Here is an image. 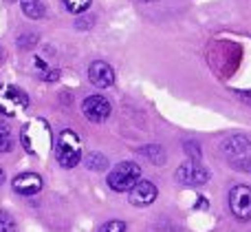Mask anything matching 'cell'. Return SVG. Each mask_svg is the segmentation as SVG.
<instances>
[{
  "label": "cell",
  "instance_id": "obj_2",
  "mask_svg": "<svg viewBox=\"0 0 251 232\" xmlns=\"http://www.w3.org/2000/svg\"><path fill=\"white\" fill-rule=\"evenodd\" d=\"M141 179V168L134 162H122L108 173V188H113L115 193H126L132 190L134 184Z\"/></svg>",
  "mask_w": 251,
  "mask_h": 232
},
{
  "label": "cell",
  "instance_id": "obj_3",
  "mask_svg": "<svg viewBox=\"0 0 251 232\" xmlns=\"http://www.w3.org/2000/svg\"><path fill=\"white\" fill-rule=\"evenodd\" d=\"M209 179V171L199 162V159H190L176 171V181L185 186H201Z\"/></svg>",
  "mask_w": 251,
  "mask_h": 232
},
{
  "label": "cell",
  "instance_id": "obj_15",
  "mask_svg": "<svg viewBox=\"0 0 251 232\" xmlns=\"http://www.w3.org/2000/svg\"><path fill=\"white\" fill-rule=\"evenodd\" d=\"M91 2H93V0H64L66 9H69L71 13H84V11H88Z\"/></svg>",
  "mask_w": 251,
  "mask_h": 232
},
{
  "label": "cell",
  "instance_id": "obj_14",
  "mask_svg": "<svg viewBox=\"0 0 251 232\" xmlns=\"http://www.w3.org/2000/svg\"><path fill=\"white\" fill-rule=\"evenodd\" d=\"M11 150V131L7 124L0 122V153H9Z\"/></svg>",
  "mask_w": 251,
  "mask_h": 232
},
{
  "label": "cell",
  "instance_id": "obj_5",
  "mask_svg": "<svg viewBox=\"0 0 251 232\" xmlns=\"http://www.w3.org/2000/svg\"><path fill=\"white\" fill-rule=\"evenodd\" d=\"M82 111L91 122H104L110 117V102L101 95H88L82 104Z\"/></svg>",
  "mask_w": 251,
  "mask_h": 232
},
{
  "label": "cell",
  "instance_id": "obj_18",
  "mask_svg": "<svg viewBox=\"0 0 251 232\" xmlns=\"http://www.w3.org/2000/svg\"><path fill=\"white\" fill-rule=\"evenodd\" d=\"M185 148L190 150V157L192 159H201V146L199 144H194V142H187Z\"/></svg>",
  "mask_w": 251,
  "mask_h": 232
},
{
  "label": "cell",
  "instance_id": "obj_6",
  "mask_svg": "<svg viewBox=\"0 0 251 232\" xmlns=\"http://www.w3.org/2000/svg\"><path fill=\"white\" fill-rule=\"evenodd\" d=\"M156 199V186L148 179H139L134 184V188L130 190V203L137 208H146L150 203H154Z\"/></svg>",
  "mask_w": 251,
  "mask_h": 232
},
{
  "label": "cell",
  "instance_id": "obj_19",
  "mask_svg": "<svg viewBox=\"0 0 251 232\" xmlns=\"http://www.w3.org/2000/svg\"><path fill=\"white\" fill-rule=\"evenodd\" d=\"M234 166L243 173H251V159H234Z\"/></svg>",
  "mask_w": 251,
  "mask_h": 232
},
{
  "label": "cell",
  "instance_id": "obj_13",
  "mask_svg": "<svg viewBox=\"0 0 251 232\" xmlns=\"http://www.w3.org/2000/svg\"><path fill=\"white\" fill-rule=\"evenodd\" d=\"M86 166L91 168V171H106V168H108V159L101 153H91L86 157Z\"/></svg>",
  "mask_w": 251,
  "mask_h": 232
},
{
  "label": "cell",
  "instance_id": "obj_10",
  "mask_svg": "<svg viewBox=\"0 0 251 232\" xmlns=\"http://www.w3.org/2000/svg\"><path fill=\"white\" fill-rule=\"evenodd\" d=\"M20 4H22L25 16L31 18V20L44 18V13H47V4H44V0H20Z\"/></svg>",
  "mask_w": 251,
  "mask_h": 232
},
{
  "label": "cell",
  "instance_id": "obj_11",
  "mask_svg": "<svg viewBox=\"0 0 251 232\" xmlns=\"http://www.w3.org/2000/svg\"><path fill=\"white\" fill-rule=\"evenodd\" d=\"M141 155H146V157L150 159L152 164H156V166L165 164V155H163V148H161V146H143Z\"/></svg>",
  "mask_w": 251,
  "mask_h": 232
},
{
  "label": "cell",
  "instance_id": "obj_21",
  "mask_svg": "<svg viewBox=\"0 0 251 232\" xmlns=\"http://www.w3.org/2000/svg\"><path fill=\"white\" fill-rule=\"evenodd\" d=\"M2 181H4V171L0 168V186H2Z\"/></svg>",
  "mask_w": 251,
  "mask_h": 232
},
{
  "label": "cell",
  "instance_id": "obj_4",
  "mask_svg": "<svg viewBox=\"0 0 251 232\" xmlns=\"http://www.w3.org/2000/svg\"><path fill=\"white\" fill-rule=\"evenodd\" d=\"M229 208L238 219H251V186H236L229 193Z\"/></svg>",
  "mask_w": 251,
  "mask_h": 232
},
{
  "label": "cell",
  "instance_id": "obj_1",
  "mask_svg": "<svg viewBox=\"0 0 251 232\" xmlns=\"http://www.w3.org/2000/svg\"><path fill=\"white\" fill-rule=\"evenodd\" d=\"M55 157L60 162V166L64 168H75L82 159V140L75 131L66 128L57 135L55 142Z\"/></svg>",
  "mask_w": 251,
  "mask_h": 232
},
{
  "label": "cell",
  "instance_id": "obj_20",
  "mask_svg": "<svg viewBox=\"0 0 251 232\" xmlns=\"http://www.w3.org/2000/svg\"><path fill=\"white\" fill-rule=\"evenodd\" d=\"M60 78V73H57V71H47V73H44V80H47V82H53V80H57Z\"/></svg>",
  "mask_w": 251,
  "mask_h": 232
},
{
  "label": "cell",
  "instance_id": "obj_17",
  "mask_svg": "<svg viewBox=\"0 0 251 232\" xmlns=\"http://www.w3.org/2000/svg\"><path fill=\"white\" fill-rule=\"evenodd\" d=\"M100 232H126V224L119 221V219H113V221H108V224L101 226Z\"/></svg>",
  "mask_w": 251,
  "mask_h": 232
},
{
  "label": "cell",
  "instance_id": "obj_7",
  "mask_svg": "<svg viewBox=\"0 0 251 232\" xmlns=\"http://www.w3.org/2000/svg\"><path fill=\"white\" fill-rule=\"evenodd\" d=\"M88 78H91V82L95 84L97 88H108L115 84V71L110 64L97 60L88 66Z\"/></svg>",
  "mask_w": 251,
  "mask_h": 232
},
{
  "label": "cell",
  "instance_id": "obj_9",
  "mask_svg": "<svg viewBox=\"0 0 251 232\" xmlns=\"http://www.w3.org/2000/svg\"><path fill=\"white\" fill-rule=\"evenodd\" d=\"M251 142L247 135H229L225 142H223V153L231 155V157H236V155H245L249 150Z\"/></svg>",
  "mask_w": 251,
  "mask_h": 232
},
{
  "label": "cell",
  "instance_id": "obj_16",
  "mask_svg": "<svg viewBox=\"0 0 251 232\" xmlns=\"http://www.w3.org/2000/svg\"><path fill=\"white\" fill-rule=\"evenodd\" d=\"M16 230V221H13V217L9 215V212L0 210V232H13Z\"/></svg>",
  "mask_w": 251,
  "mask_h": 232
},
{
  "label": "cell",
  "instance_id": "obj_8",
  "mask_svg": "<svg viewBox=\"0 0 251 232\" xmlns=\"http://www.w3.org/2000/svg\"><path fill=\"white\" fill-rule=\"evenodd\" d=\"M13 190L18 195H38L42 190V179L35 173H22V175L13 177Z\"/></svg>",
  "mask_w": 251,
  "mask_h": 232
},
{
  "label": "cell",
  "instance_id": "obj_12",
  "mask_svg": "<svg viewBox=\"0 0 251 232\" xmlns=\"http://www.w3.org/2000/svg\"><path fill=\"white\" fill-rule=\"evenodd\" d=\"M0 93H4V95H7L9 100L13 102V104H20V106H26V104H29V100H26V93H22L20 88H16V87L0 88Z\"/></svg>",
  "mask_w": 251,
  "mask_h": 232
}]
</instances>
